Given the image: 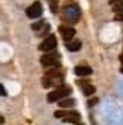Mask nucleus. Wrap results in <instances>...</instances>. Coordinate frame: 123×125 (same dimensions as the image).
Returning a JSON list of instances; mask_svg holds the SVG:
<instances>
[{
    "mask_svg": "<svg viewBox=\"0 0 123 125\" xmlns=\"http://www.w3.org/2000/svg\"><path fill=\"white\" fill-rule=\"evenodd\" d=\"M78 83H80V86L83 87V93L86 94V96H90V94H93L96 92V87H94L93 84H90L88 80H80Z\"/></svg>",
    "mask_w": 123,
    "mask_h": 125,
    "instance_id": "1a4fd4ad",
    "label": "nucleus"
},
{
    "mask_svg": "<svg viewBox=\"0 0 123 125\" xmlns=\"http://www.w3.org/2000/svg\"><path fill=\"white\" fill-rule=\"evenodd\" d=\"M44 87H61L64 86V76L60 71V67H54L52 70H48L45 77L42 79Z\"/></svg>",
    "mask_w": 123,
    "mask_h": 125,
    "instance_id": "f03ea898",
    "label": "nucleus"
},
{
    "mask_svg": "<svg viewBox=\"0 0 123 125\" xmlns=\"http://www.w3.org/2000/svg\"><path fill=\"white\" fill-rule=\"evenodd\" d=\"M1 124H4V118H3V116L0 115V125H1Z\"/></svg>",
    "mask_w": 123,
    "mask_h": 125,
    "instance_id": "412c9836",
    "label": "nucleus"
},
{
    "mask_svg": "<svg viewBox=\"0 0 123 125\" xmlns=\"http://www.w3.org/2000/svg\"><path fill=\"white\" fill-rule=\"evenodd\" d=\"M6 90H4V86L3 84H0V96H6Z\"/></svg>",
    "mask_w": 123,
    "mask_h": 125,
    "instance_id": "a211bd4d",
    "label": "nucleus"
},
{
    "mask_svg": "<svg viewBox=\"0 0 123 125\" xmlns=\"http://www.w3.org/2000/svg\"><path fill=\"white\" fill-rule=\"evenodd\" d=\"M74 73L78 77H87V76H90L93 73V70H91V67H88V65H77L74 68Z\"/></svg>",
    "mask_w": 123,
    "mask_h": 125,
    "instance_id": "6e6552de",
    "label": "nucleus"
},
{
    "mask_svg": "<svg viewBox=\"0 0 123 125\" xmlns=\"http://www.w3.org/2000/svg\"><path fill=\"white\" fill-rule=\"evenodd\" d=\"M62 19L70 23V25H74L80 21V16H81V10L78 7V4H75L74 1H68L62 6Z\"/></svg>",
    "mask_w": 123,
    "mask_h": 125,
    "instance_id": "f257e3e1",
    "label": "nucleus"
},
{
    "mask_svg": "<svg viewBox=\"0 0 123 125\" xmlns=\"http://www.w3.org/2000/svg\"><path fill=\"white\" fill-rule=\"evenodd\" d=\"M58 103H60V106H61V108L71 109V108H74V106H75V99H72V97H65V99H61Z\"/></svg>",
    "mask_w": 123,
    "mask_h": 125,
    "instance_id": "f8f14e48",
    "label": "nucleus"
},
{
    "mask_svg": "<svg viewBox=\"0 0 123 125\" xmlns=\"http://www.w3.org/2000/svg\"><path fill=\"white\" fill-rule=\"evenodd\" d=\"M44 26V19H41V21H38V22H35V23H32V31H41V28Z\"/></svg>",
    "mask_w": 123,
    "mask_h": 125,
    "instance_id": "2eb2a0df",
    "label": "nucleus"
},
{
    "mask_svg": "<svg viewBox=\"0 0 123 125\" xmlns=\"http://www.w3.org/2000/svg\"><path fill=\"white\" fill-rule=\"evenodd\" d=\"M122 54H123V51H122Z\"/></svg>",
    "mask_w": 123,
    "mask_h": 125,
    "instance_id": "b1692460",
    "label": "nucleus"
},
{
    "mask_svg": "<svg viewBox=\"0 0 123 125\" xmlns=\"http://www.w3.org/2000/svg\"><path fill=\"white\" fill-rule=\"evenodd\" d=\"M114 19H116V21H119V22H123V13H116Z\"/></svg>",
    "mask_w": 123,
    "mask_h": 125,
    "instance_id": "f3484780",
    "label": "nucleus"
},
{
    "mask_svg": "<svg viewBox=\"0 0 123 125\" xmlns=\"http://www.w3.org/2000/svg\"><path fill=\"white\" fill-rule=\"evenodd\" d=\"M112 10H113L114 13H123V1H119V3H116V4H113V6H112Z\"/></svg>",
    "mask_w": 123,
    "mask_h": 125,
    "instance_id": "4468645a",
    "label": "nucleus"
},
{
    "mask_svg": "<svg viewBox=\"0 0 123 125\" xmlns=\"http://www.w3.org/2000/svg\"><path fill=\"white\" fill-rule=\"evenodd\" d=\"M120 73H123V65L120 67Z\"/></svg>",
    "mask_w": 123,
    "mask_h": 125,
    "instance_id": "5701e85b",
    "label": "nucleus"
},
{
    "mask_svg": "<svg viewBox=\"0 0 123 125\" xmlns=\"http://www.w3.org/2000/svg\"><path fill=\"white\" fill-rule=\"evenodd\" d=\"M119 60H120V62L123 64V54H120V57H119Z\"/></svg>",
    "mask_w": 123,
    "mask_h": 125,
    "instance_id": "4be33fe9",
    "label": "nucleus"
},
{
    "mask_svg": "<svg viewBox=\"0 0 123 125\" xmlns=\"http://www.w3.org/2000/svg\"><path fill=\"white\" fill-rule=\"evenodd\" d=\"M58 31L61 33V36L64 38V41H67V42L71 41L74 38V35H75V29L72 26H67V25H61L58 28Z\"/></svg>",
    "mask_w": 123,
    "mask_h": 125,
    "instance_id": "0eeeda50",
    "label": "nucleus"
},
{
    "mask_svg": "<svg viewBox=\"0 0 123 125\" xmlns=\"http://www.w3.org/2000/svg\"><path fill=\"white\" fill-rule=\"evenodd\" d=\"M65 45H67V50L68 51H71V52H75V51H78L80 48H81V41L80 39H71V41H68V42H65Z\"/></svg>",
    "mask_w": 123,
    "mask_h": 125,
    "instance_id": "9d476101",
    "label": "nucleus"
},
{
    "mask_svg": "<svg viewBox=\"0 0 123 125\" xmlns=\"http://www.w3.org/2000/svg\"><path fill=\"white\" fill-rule=\"evenodd\" d=\"M119 1H123V0H109V3L113 6V4H116V3H119Z\"/></svg>",
    "mask_w": 123,
    "mask_h": 125,
    "instance_id": "aec40b11",
    "label": "nucleus"
},
{
    "mask_svg": "<svg viewBox=\"0 0 123 125\" xmlns=\"http://www.w3.org/2000/svg\"><path fill=\"white\" fill-rule=\"evenodd\" d=\"M60 54L58 52H46L41 57V64L44 67H60Z\"/></svg>",
    "mask_w": 123,
    "mask_h": 125,
    "instance_id": "20e7f679",
    "label": "nucleus"
},
{
    "mask_svg": "<svg viewBox=\"0 0 123 125\" xmlns=\"http://www.w3.org/2000/svg\"><path fill=\"white\" fill-rule=\"evenodd\" d=\"M68 94H71V87L70 86H61V87H57L52 92H49L46 99L49 103H54V102H60L61 99H65Z\"/></svg>",
    "mask_w": 123,
    "mask_h": 125,
    "instance_id": "7ed1b4c3",
    "label": "nucleus"
},
{
    "mask_svg": "<svg viewBox=\"0 0 123 125\" xmlns=\"http://www.w3.org/2000/svg\"><path fill=\"white\" fill-rule=\"evenodd\" d=\"M49 6H51V12L52 13H57L58 12V3L55 0H49Z\"/></svg>",
    "mask_w": 123,
    "mask_h": 125,
    "instance_id": "dca6fc26",
    "label": "nucleus"
},
{
    "mask_svg": "<svg viewBox=\"0 0 123 125\" xmlns=\"http://www.w3.org/2000/svg\"><path fill=\"white\" fill-rule=\"evenodd\" d=\"M41 15H42V4H41V1L32 3L31 6L26 9V16L31 18V19H38V18H41Z\"/></svg>",
    "mask_w": 123,
    "mask_h": 125,
    "instance_id": "423d86ee",
    "label": "nucleus"
},
{
    "mask_svg": "<svg viewBox=\"0 0 123 125\" xmlns=\"http://www.w3.org/2000/svg\"><path fill=\"white\" fill-rule=\"evenodd\" d=\"M54 115H55V118H67V116H72V115H80L77 111H72V109H65V111H57V112H54Z\"/></svg>",
    "mask_w": 123,
    "mask_h": 125,
    "instance_id": "9b49d317",
    "label": "nucleus"
},
{
    "mask_svg": "<svg viewBox=\"0 0 123 125\" xmlns=\"http://www.w3.org/2000/svg\"><path fill=\"white\" fill-rule=\"evenodd\" d=\"M58 45V41H57V36L55 35H48L41 44H39V51H44V52H49L52 50H55Z\"/></svg>",
    "mask_w": 123,
    "mask_h": 125,
    "instance_id": "39448f33",
    "label": "nucleus"
},
{
    "mask_svg": "<svg viewBox=\"0 0 123 125\" xmlns=\"http://www.w3.org/2000/svg\"><path fill=\"white\" fill-rule=\"evenodd\" d=\"M80 115H72V116H67V118H62V122L64 124H72V125H78L80 124Z\"/></svg>",
    "mask_w": 123,
    "mask_h": 125,
    "instance_id": "ddd939ff",
    "label": "nucleus"
},
{
    "mask_svg": "<svg viewBox=\"0 0 123 125\" xmlns=\"http://www.w3.org/2000/svg\"><path fill=\"white\" fill-rule=\"evenodd\" d=\"M97 103V99L94 97V99H91V100H88V106H93V105H96Z\"/></svg>",
    "mask_w": 123,
    "mask_h": 125,
    "instance_id": "6ab92c4d",
    "label": "nucleus"
}]
</instances>
